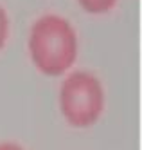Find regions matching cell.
Segmentation results:
<instances>
[{
    "instance_id": "7a4b0ae2",
    "label": "cell",
    "mask_w": 142,
    "mask_h": 150,
    "mask_svg": "<svg viewBox=\"0 0 142 150\" xmlns=\"http://www.w3.org/2000/svg\"><path fill=\"white\" fill-rule=\"evenodd\" d=\"M106 94L101 80L90 71H74L65 76L59 89V110L74 128H90L101 120Z\"/></svg>"
},
{
    "instance_id": "277c9868",
    "label": "cell",
    "mask_w": 142,
    "mask_h": 150,
    "mask_svg": "<svg viewBox=\"0 0 142 150\" xmlns=\"http://www.w3.org/2000/svg\"><path fill=\"white\" fill-rule=\"evenodd\" d=\"M7 38H9V16L7 11L0 6V51L7 44Z\"/></svg>"
},
{
    "instance_id": "3957f363",
    "label": "cell",
    "mask_w": 142,
    "mask_h": 150,
    "mask_svg": "<svg viewBox=\"0 0 142 150\" xmlns=\"http://www.w3.org/2000/svg\"><path fill=\"white\" fill-rule=\"evenodd\" d=\"M119 0H78L79 7L88 15H106L117 6Z\"/></svg>"
},
{
    "instance_id": "5b68a950",
    "label": "cell",
    "mask_w": 142,
    "mask_h": 150,
    "mask_svg": "<svg viewBox=\"0 0 142 150\" xmlns=\"http://www.w3.org/2000/svg\"><path fill=\"white\" fill-rule=\"evenodd\" d=\"M0 150H24L18 143H13V141H4L0 143Z\"/></svg>"
},
{
    "instance_id": "6da1fadb",
    "label": "cell",
    "mask_w": 142,
    "mask_h": 150,
    "mask_svg": "<svg viewBox=\"0 0 142 150\" xmlns=\"http://www.w3.org/2000/svg\"><path fill=\"white\" fill-rule=\"evenodd\" d=\"M27 49L32 65L41 74L58 78L67 74L78 60V33L67 18L47 13L32 24Z\"/></svg>"
}]
</instances>
